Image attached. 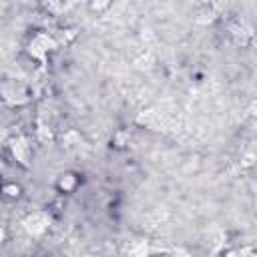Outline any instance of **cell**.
<instances>
[{
	"instance_id": "1",
	"label": "cell",
	"mask_w": 257,
	"mask_h": 257,
	"mask_svg": "<svg viewBox=\"0 0 257 257\" xmlns=\"http://www.w3.org/2000/svg\"><path fill=\"white\" fill-rule=\"evenodd\" d=\"M82 187V173L74 171V169H66L62 173L56 175L54 179V191L60 197H70L74 195L78 189Z\"/></svg>"
},
{
	"instance_id": "2",
	"label": "cell",
	"mask_w": 257,
	"mask_h": 257,
	"mask_svg": "<svg viewBox=\"0 0 257 257\" xmlns=\"http://www.w3.org/2000/svg\"><path fill=\"white\" fill-rule=\"evenodd\" d=\"M22 197H24V189L18 181H14V179L0 181V199L4 203H18Z\"/></svg>"
},
{
	"instance_id": "3",
	"label": "cell",
	"mask_w": 257,
	"mask_h": 257,
	"mask_svg": "<svg viewBox=\"0 0 257 257\" xmlns=\"http://www.w3.org/2000/svg\"><path fill=\"white\" fill-rule=\"evenodd\" d=\"M86 8H88L90 12H94L96 16H100L102 12H106V10L112 8V2H88Z\"/></svg>"
}]
</instances>
